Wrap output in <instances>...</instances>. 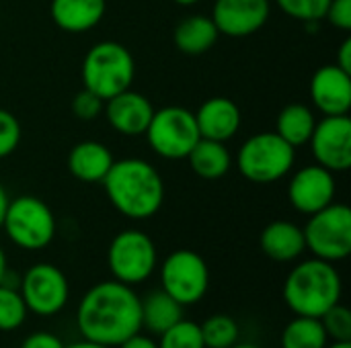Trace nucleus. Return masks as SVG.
<instances>
[{
    "label": "nucleus",
    "mask_w": 351,
    "mask_h": 348,
    "mask_svg": "<svg viewBox=\"0 0 351 348\" xmlns=\"http://www.w3.org/2000/svg\"><path fill=\"white\" fill-rule=\"evenodd\" d=\"M140 299L134 287L115 279L93 285L76 306V328L80 336L117 348L142 330Z\"/></svg>",
    "instance_id": "obj_1"
},
{
    "label": "nucleus",
    "mask_w": 351,
    "mask_h": 348,
    "mask_svg": "<svg viewBox=\"0 0 351 348\" xmlns=\"http://www.w3.org/2000/svg\"><path fill=\"white\" fill-rule=\"evenodd\" d=\"M101 183L111 205L128 219H150L162 207V176L150 162L142 158L115 160Z\"/></svg>",
    "instance_id": "obj_2"
},
{
    "label": "nucleus",
    "mask_w": 351,
    "mask_h": 348,
    "mask_svg": "<svg viewBox=\"0 0 351 348\" xmlns=\"http://www.w3.org/2000/svg\"><path fill=\"white\" fill-rule=\"evenodd\" d=\"M341 295L343 281L335 265L315 256L298 263L284 281V302L294 316L321 318Z\"/></svg>",
    "instance_id": "obj_3"
},
{
    "label": "nucleus",
    "mask_w": 351,
    "mask_h": 348,
    "mask_svg": "<svg viewBox=\"0 0 351 348\" xmlns=\"http://www.w3.org/2000/svg\"><path fill=\"white\" fill-rule=\"evenodd\" d=\"M80 76L86 90L107 101L132 86L136 76L134 55L117 41H101L86 51Z\"/></svg>",
    "instance_id": "obj_4"
},
{
    "label": "nucleus",
    "mask_w": 351,
    "mask_h": 348,
    "mask_svg": "<svg viewBox=\"0 0 351 348\" xmlns=\"http://www.w3.org/2000/svg\"><path fill=\"white\" fill-rule=\"evenodd\" d=\"M296 162V148L276 131L251 135L237 154V166L243 178L255 185H274L282 180Z\"/></svg>",
    "instance_id": "obj_5"
},
{
    "label": "nucleus",
    "mask_w": 351,
    "mask_h": 348,
    "mask_svg": "<svg viewBox=\"0 0 351 348\" xmlns=\"http://www.w3.org/2000/svg\"><path fill=\"white\" fill-rule=\"evenodd\" d=\"M56 215L43 199L35 195L8 199L2 230L16 248L27 252L47 248L56 238Z\"/></svg>",
    "instance_id": "obj_6"
},
{
    "label": "nucleus",
    "mask_w": 351,
    "mask_h": 348,
    "mask_svg": "<svg viewBox=\"0 0 351 348\" xmlns=\"http://www.w3.org/2000/svg\"><path fill=\"white\" fill-rule=\"evenodd\" d=\"M306 250L321 260L341 263L351 254V209L343 203H331L308 215L302 228Z\"/></svg>",
    "instance_id": "obj_7"
},
{
    "label": "nucleus",
    "mask_w": 351,
    "mask_h": 348,
    "mask_svg": "<svg viewBox=\"0 0 351 348\" xmlns=\"http://www.w3.org/2000/svg\"><path fill=\"white\" fill-rule=\"evenodd\" d=\"M109 273L115 281L130 287L142 285L148 281L158 267V252L154 240L140 230L119 232L107 250Z\"/></svg>",
    "instance_id": "obj_8"
},
{
    "label": "nucleus",
    "mask_w": 351,
    "mask_h": 348,
    "mask_svg": "<svg viewBox=\"0 0 351 348\" xmlns=\"http://www.w3.org/2000/svg\"><path fill=\"white\" fill-rule=\"evenodd\" d=\"M160 289L183 308L199 304L210 289V269L202 254L181 248L171 252L158 271Z\"/></svg>",
    "instance_id": "obj_9"
},
{
    "label": "nucleus",
    "mask_w": 351,
    "mask_h": 348,
    "mask_svg": "<svg viewBox=\"0 0 351 348\" xmlns=\"http://www.w3.org/2000/svg\"><path fill=\"white\" fill-rule=\"evenodd\" d=\"M148 146L165 160H185L199 139L195 115L185 107H162L154 111L148 129Z\"/></svg>",
    "instance_id": "obj_10"
},
{
    "label": "nucleus",
    "mask_w": 351,
    "mask_h": 348,
    "mask_svg": "<svg viewBox=\"0 0 351 348\" xmlns=\"http://www.w3.org/2000/svg\"><path fill=\"white\" fill-rule=\"evenodd\" d=\"M19 293L29 314L51 318L60 314L70 299V283L62 269L51 263H37L25 271L19 281Z\"/></svg>",
    "instance_id": "obj_11"
},
{
    "label": "nucleus",
    "mask_w": 351,
    "mask_h": 348,
    "mask_svg": "<svg viewBox=\"0 0 351 348\" xmlns=\"http://www.w3.org/2000/svg\"><path fill=\"white\" fill-rule=\"evenodd\" d=\"M311 154L319 166L331 172H346L351 166L350 115H329L317 121L308 139Z\"/></svg>",
    "instance_id": "obj_12"
},
{
    "label": "nucleus",
    "mask_w": 351,
    "mask_h": 348,
    "mask_svg": "<svg viewBox=\"0 0 351 348\" xmlns=\"http://www.w3.org/2000/svg\"><path fill=\"white\" fill-rule=\"evenodd\" d=\"M335 172L311 164L296 170L288 183V199L298 213L313 215L323 207L331 205L335 199Z\"/></svg>",
    "instance_id": "obj_13"
},
{
    "label": "nucleus",
    "mask_w": 351,
    "mask_h": 348,
    "mask_svg": "<svg viewBox=\"0 0 351 348\" xmlns=\"http://www.w3.org/2000/svg\"><path fill=\"white\" fill-rule=\"evenodd\" d=\"M269 0H216L212 21L220 35L241 39L257 33L269 18Z\"/></svg>",
    "instance_id": "obj_14"
},
{
    "label": "nucleus",
    "mask_w": 351,
    "mask_h": 348,
    "mask_svg": "<svg viewBox=\"0 0 351 348\" xmlns=\"http://www.w3.org/2000/svg\"><path fill=\"white\" fill-rule=\"evenodd\" d=\"M311 101L313 107L329 115H350L351 109V74L337 64L319 68L311 78Z\"/></svg>",
    "instance_id": "obj_15"
},
{
    "label": "nucleus",
    "mask_w": 351,
    "mask_h": 348,
    "mask_svg": "<svg viewBox=\"0 0 351 348\" xmlns=\"http://www.w3.org/2000/svg\"><path fill=\"white\" fill-rule=\"evenodd\" d=\"M103 113L113 131H117L125 137H138V135L146 133L148 123L154 115V107L144 94L128 88V90L107 98Z\"/></svg>",
    "instance_id": "obj_16"
},
{
    "label": "nucleus",
    "mask_w": 351,
    "mask_h": 348,
    "mask_svg": "<svg viewBox=\"0 0 351 348\" xmlns=\"http://www.w3.org/2000/svg\"><path fill=\"white\" fill-rule=\"evenodd\" d=\"M193 115L199 129V137L216 139L224 144L237 135L243 121L239 105L228 96H212L204 101V105Z\"/></svg>",
    "instance_id": "obj_17"
},
{
    "label": "nucleus",
    "mask_w": 351,
    "mask_h": 348,
    "mask_svg": "<svg viewBox=\"0 0 351 348\" xmlns=\"http://www.w3.org/2000/svg\"><path fill=\"white\" fill-rule=\"evenodd\" d=\"M259 246L261 252L276 263H294L306 252L302 228L286 219L267 224L259 236Z\"/></svg>",
    "instance_id": "obj_18"
},
{
    "label": "nucleus",
    "mask_w": 351,
    "mask_h": 348,
    "mask_svg": "<svg viewBox=\"0 0 351 348\" xmlns=\"http://www.w3.org/2000/svg\"><path fill=\"white\" fill-rule=\"evenodd\" d=\"M107 10V0H51L49 16L66 33H86L95 29Z\"/></svg>",
    "instance_id": "obj_19"
},
{
    "label": "nucleus",
    "mask_w": 351,
    "mask_h": 348,
    "mask_svg": "<svg viewBox=\"0 0 351 348\" xmlns=\"http://www.w3.org/2000/svg\"><path fill=\"white\" fill-rule=\"evenodd\" d=\"M115 162L111 150L95 139L76 144L68 154V170L80 183H101Z\"/></svg>",
    "instance_id": "obj_20"
},
{
    "label": "nucleus",
    "mask_w": 351,
    "mask_h": 348,
    "mask_svg": "<svg viewBox=\"0 0 351 348\" xmlns=\"http://www.w3.org/2000/svg\"><path fill=\"white\" fill-rule=\"evenodd\" d=\"M218 37L220 33L212 16L206 14H191L183 18L175 27V35H173L177 49L185 55H204L216 45Z\"/></svg>",
    "instance_id": "obj_21"
},
{
    "label": "nucleus",
    "mask_w": 351,
    "mask_h": 348,
    "mask_svg": "<svg viewBox=\"0 0 351 348\" xmlns=\"http://www.w3.org/2000/svg\"><path fill=\"white\" fill-rule=\"evenodd\" d=\"M187 162H189L191 170L199 178L218 180V178H222L230 170L232 156H230V152H228L224 142L199 137L197 144L187 154Z\"/></svg>",
    "instance_id": "obj_22"
},
{
    "label": "nucleus",
    "mask_w": 351,
    "mask_h": 348,
    "mask_svg": "<svg viewBox=\"0 0 351 348\" xmlns=\"http://www.w3.org/2000/svg\"><path fill=\"white\" fill-rule=\"evenodd\" d=\"M140 318L142 328L158 336L183 318V306L177 304L162 289H158L140 299Z\"/></svg>",
    "instance_id": "obj_23"
},
{
    "label": "nucleus",
    "mask_w": 351,
    "mask_h": 348,
    "mask_svg": "<svg viewBox=\"0 0 351 348\" xmlns=\"http://www.w3.org/2000/svg\"><path fill=\"white\" fill-rule=\"evenodd\" d=\"M317 125V115L311 107L302 103L286 105L276 121V133L286 139L292 148H300L308 144Z\"/></svg>",
    "instance_id": "obj_24"
},
{
    "label": "nucleus",
    "mask_w": 351,
    "mask_h": 348,
    "mask_svg": "<svg viewBox=\"0 0 351 348\" xmlns=\"http://www.w3.org/2000/svg\"><path fill=\"white\" fill-rule=\"evenodd\" d=\"M282 348H325L329 336L323 328L321 318L296 316L282 330Z\"/></svg>",
    "instance_id": "obj_25"
},
{
    "label": "nucleus",
    "mask_w": 351,
    "mask_h": 348,
    "mask_svg": "<svg viewBox=\"0 0 351 348\" xmlns=\"http://www.w3.org/2000/svg\"><path fill=\"white\" fill-rule=\"evenodd\" d=\"M206 348H230L241 340L239 322L226 314H214L199 324Z\"/></svg>",
    "instance_id": "obj_26"
},
{
    "label": "nucleus",
    "mask_w": 351,
    "mask_h": 348,
    "mask_svg": "<svg viewBox=\"0 0 351 348\" xmlns=\"http://www.w3.org/2000/svg\"><path fill=\"white\" fill-rule=\"evenodd\" d=\"M27 306L16 287L0 283V332H14L27 320Z\"/></svg>",
    "instance_id": "obj_27"
},
{
    "label": "nucleus",
    "mask_w": 351,
    "mask_h": 348,
    "mask_svg": "<svg viewBox=\"0 0 351 348\" xmlns=\"http://www.w3.org/2000/svg\"><path fill=\"white\" fill-rule=\"evenodd\" d=\"M158 348H206L197 322L181 318L169 330L158 334Z\"/></svg>",
    "instance_id": "obj_28"
},
{
    "label": "nucleus",
    "mask_w": 351,
    "mask_h": 348,
    "mask_svg": "<svg viewBox=\"0 0 351 348\" xmlns=\"http://www.w3.org/2000/svg\"><path fill=\"white\" fill-rule=\"evenodd\" d=\"M331 0H276L278 8L294 21L300 23H319L325 18Z\"/></svg>",
    "instance_id": "obj_29"
},
{
    "label": "nucleus",
    "mask_w": 351,
    "mask_h": 348,
    "mask_svg": "<svg viewBox=\"0 0 351 348\" xmlns=\"http://www.w3.org/2000/svg\"><path fill=\"white\" fill-rule=\"evenodd\" d=\"M323 328L329 336V340H348L351 343V312L341 306V302L337 306H333L331 310H327L321 316Z\"/></svg>",
    "instance_id": "obj_30"
},
{
    "label": "nucleus",
    "mask_w": 351,
    "mask_h": 348,
    "mask_svg": "<svg viewBox=\"0 0 351 348\" xmlns=\"http://www.w3.org/2000/svg\"><path fill=\"white\" fill-rule=\"evenodd\" d=\"M21 139H23V127L19 119L10 111L0 109V160L8 158L19 148Z\"/></svg>",
    "instance_id": "obj_31"
},
{
    "label": "nucleus",
    "mask_w": 351,
    "mask_h": 348,
    "mask_svg": "<svg viewBox=\"0 0 351 348\" xmlns=\"http://www.w3.org/2000/svg\"><path fill=\"white\" fill-rule=\"evenodd\" d=\"M103 107L105 101L101 96H97L95 92L82 88L74 98H72V113L80 119V121H95L103 115Z\"/></svg>",
    "instance_id": "obj_32"
},
{
    "label": "nucleus",
    "mask_w": 351,
    "mask_h": 348,
    "mask_svg": "<svg viewBox=\"0 0 351 348\" xmlns=\"http://www.w3.org/2000/svg\"><path fill=\"white\" fill-rule=\"evenodd\" d=\"M325 18L341 29V31H350L351 29V0H331L329 8L325 12Z\"/></svg>",
    "instance_id": "obj_33"
},
{
    "label": "nucleus",
    "mask_w": 351,
    "mask_h": 348,
    "mask_svg": "<svg viewBox=\"0 0 351 348\" xmlns=\"http://www.w3.org/2000/svg\"><path fill=\"white\" fill-rule=\"evenodd\" d=\"M66 345L60 340V336L51 334V332H45V330H39V332H31L23 343L21 348H64Z\"/></svg>",
    "instance_id": "obj_34"
},
{
    "label": "nucleus",
    "mask_w": 351,
    "mask_h": 348,
    "mask_svg": "<svg viewBox=\"0 0 351 348\" xmlns=\"http://www.w3.org/2000/svg\"><path fill=\"white\" fill-rule=\"evenodd\" d=\"M117 348H158V343L152 336H146V334L138 332V334L130 336L128 340H123Z\"/></svg>",
    "instance_id": "obj_35"
},
{
    "label": "nucleus",
    "mask_w": 351,
    "mask_h": 348,
    "mask_svg": "<svg viewBox=\"0 0 351 348\" xmlns=\"http://www.w3.org/2000/svg\"><path fill=\"white\" fill-rule=\"evenodd\" d=\"M341 70H346V72H350L351 74V39L348 37L343 43H341V47H339V51H337V62H335Z\"/></svg>",
    "instance_id": "obj_36"
},
{
    "label": "nucleus",
    "mask_w": 351,
    "mask_h": 348,
    "mask_svg": "<svg viewBox=\"0 0 351 348\" xmlns=\"http://www.w3.org/2000/svg\"><path fill=\"white\" fill-rule=\"evenodd\" d=\"M6 205H8V193H6L4 185L0 183V230H2V219H4V213H6Z\"/></svg>",
    "instance_id": "obj_37"
},
{
    "label": "nucleus",
    "mask_w": 351,
    "mask_h": 348,
    "mask_svg": "<svg viewBox=\"0 0 351 348\" xmlns=\"http://www.w3.org/2000/svg\"><path fill=\"white\" fill-rule=\"evenodd\" d=\"M64 348H111L105 347V345H99V343H93V340H78V343H72V345H66Z\"/></svg>",
    "instance_id": "obj_38"
},
{
    "label": "nucleus",
    "mask_w": 351,
    "mask_h": 348,
    "mask_svg": "<svg viewBox=\"0 0 351 348\" xmlns=\"http://www.w3.org/2000/svg\"><path fill=\"white\" fill-rule=\"evenodd\" d=\"M6 271H8V260H6V252H4V248L0 246V283L4 281Z\"/></svg>",
    "instance_id": "obj_39"
},
{
    "label": "nucleus",
    "mask_w": 351,
    "mask_h": 348,
    "mask_svg": "<svg viewBox=\"0 0 351 348\" xmlns=\"http://www.w3.org/2000/svg\"><path fill=\"white\" fill-rule=\"evenodd\" d=\"M325 348H351V343H348V340H333V343H329Z\"/></svg>",
    "instance_id": "obj_40"
},
{
    "label": "nucleus",
    "mask_w": 351,
    "mask_h": 348,
    "mask_svg": "<svg viewBox=\"0 0 351 348\" xmlns=\"http://www.w3.org/2000/svg\"><path fill=\"white\" fill-rule=\"evenodd\" d=\"M230 348H261V347H257V345H253V343H237V345H232Z\"/></svg>",
    "instance_id": "obj_41"
},
{
    "label": "nucleus",
    "mask_w": 351,
    "mask_h": 348,
    "mask_svg": "<svg viewBox=\"0 0 351 348\" xmlns=\"http://www.w3.org/2000/svg\"><path fill=\"white\" fill-rule=\"evenodd\" d=\"M173 2H177L179 6H193V4H197L199 0H173Z\"/></svg>",
    "instance_id": "obj_42"
}]
</instances>
